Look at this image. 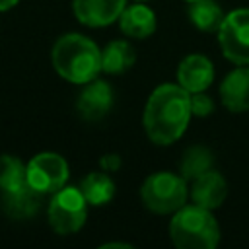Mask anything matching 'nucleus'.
Listing matches in <instances>:
<instances>
[{
    "label": "nucleus",
    "instance_id": "1",
    "mask_svg": "<svg viewBox=\"0 0 249 249\" xmlns=\"http://www.w3.org/2000/svg\"><path fill=\"white\" fill-rule=\"evenodd\" d=\"M191 115V93L179 84H163L152 91L142 123L152 142L167 146L185 132Z\"/></svg>",
    "mask_w": 249,
    "mask_h": 249
},
{
    "label": "nucleus",
    "instance_id": "17",
    "mask_svg": "<svg viewBox=\"0 0 249 249\" xmlns=\"http://www.w3.org/2000/svg\"><path fill=\"white\" fill-rule=\"evenodd\" d=\"M189 18L200 31H218L226 16L214 0H195L191 2Z\"/></svg>",
    "mask_w": 249,
    "mask_h": 249
},
{
    "label": "nucleus",
    "instance_id": "22",
    "mask_svg": "<svg viewBox=\"0 0 249 249\" xmlns=\"http://www.w3.org/2000/svg\"><path fill=\"white\" fill-rule=\"evenodd\" d=\"M16 4H18V0H0V12L10 10V8L16 6Z\"/></svg>",
    "mask_w": 249,
    "mask_h": 249
},
{
    "label": "nucleus",
    "instance_id": "3",
    "mask_svg": "<svg viewBox=\"0 0 249 249\" xmlns=\"http://www.w3.org/2000/svg\"><path fill=\"white\" fill-rule=\"evenodd\" d=\"M171 239L183 249H214L220 241V230L208 208L198 204L181 206L169 224Z\"/></svg>",
    "mask_w": 249,
    "mask_h": 249
},
{
    "label": "nucleus",
    "instance_id": "2",
    "mask_svg": "<svg viewBox=\"0 0 249 249\" xmlns=\"http://www.w3.org/2000/svg\"><path fill=\"white\" fill-rule=\"evenodd\" d=\"M54 70L72 84H88L101 70V53L95 43L78 33L62 35L51 53Z\"/></svg>",
    "mask_w": 249,
    "mask_h": 249
},
{
    "label": "nucleus",
    "instance_id": "12",
    "mask_svg": "<svg viewBox=\"0 0 249 249\" xmlns=\"http://www.w3.org/2000/svg\"><path fill=\"white\" fill-rule=\"evenodd\" d=\"M228 195V185H226V179L218 173V171H206L202 173L200 177H196L193 181V187H191V198L195 204L202 206V208H218L224 198Z\"/></svg>",
    "mask_w": 249,
    "mask_h": 249
},
{
    "label": "nucleus",
    "instance_id": "4",
    "mask_svg": "<svg viewBox=\"0 0 249 249\" xmlns=\"http://www.w3.org/2000/svg\"><path fill=\"white\" fill-rule=\"evenodd\" d=\"M142 202L148 210L158 214H169L179 210L187 198L185 177H179L169 171L152 173L140 189Z\"/></svg>",
    "mask_w": 249,
    "mask_h": 249
},
{
    "label": "nucleus",
    "instance_id": "8",
    "mask_svg": "<svg viewBox=\"0 0 249 249\" xmlns=\"http://www.w3.org/2000/svg\"><path fill=\"white\" fill-rule=\"evenodd\" d=\"M78 113L86 121L103 119L113 105V89L103 80H91L78 95Z\"/></svg>",
    "mask_w": 249,
    "mask_h": 249
},
{
    "label": "nucleus",
    "instance_id": "23",
    "mask_svg": "<svg viewBox=\"0 0 249 249\" xmlns=\"http://www.w3.org/2000/svg\"><path fill=\"white\" fill-rule=\"evenodd\" d=\"M103 247H130L128 243H105Z\"/></svg>",
    "mask_w": 249,
    "mask_h": 249
},
{
    "label": "nucleus",
    "instance_id": "15",
    "mask_svg": "<svg viewBox=\"0 0 249 249\" xmlns=\"http://www.w3.org/2000/svg\"><path fill=\"white\" fill-rule=\"evenodd\" d=\"M80 191L86 196L89 204H107L115 195V183L113 179L103 171H91L86 175L80 183Z\"/></svg>",
    "mask_w": 249,
    "mask_h": 249
},
{
    "label": "nucleus",
    "instance_id": "21",
    "mask_svg": "<svg viewBox=\"0 0 249 249\" xmlns=\"http://www.w3.org/2000/svg\"><path fill=\"white\" fill-rule=\"evenodd\" d=\"M99 163H101L103 171H117L121 167V158L117 154H107V156H103L99 160Z\"/></svg>",
    "mask_w": 249,
    "mask_h": 249
},
{
    "label": "nucleus",
    "instance_id": "9",
    "mask_svg": "<svg viewBox=\"0 0 249 249\" xmlns=\"http://www.w3.org/2000/svg\"><path fill=\"white\" fill-rule=\"evenodd\" d=\"M124 2L126 0H72V10L78 21L89 27H99L121 18Z\"/></svg>",
    "mask_w": 249,
    "mask_h": 249
},
{
    "label": "nucleus",
    "instance_id": "10",
    "mask_svg": "<svg viewBox=\"0 0 249 249\" xmlns=\"http://www.w3.org/2000/svg\"><path fill=\"white\" fill-rule=\"evenodd\" d=\"M214 78L212 62L202 54H189L179 62L177 68V80L179 86H183L189 93L204 91Z\"/></svg>",
    "mask_w": 249,
    "mask_h": 249
},
{
    "label": "nucleus",
    "instance_id": "6",
    "mask_svg": "<svg viewBox=\"0 0 249 249\" xmlns=\"http://www.w3.org/2000/svg\"><path fill=\"white\" fill-rule=\"evenodd\" d=\"M218 41L226 58L235 64H249V8L233 10L224 18Z\"/></svg>",
    "mask_w": 249,
    "mask_h": 249
},
{
    "label": "nucleus",
    "instance_id": "18",
    "mask_svg": "<svg viewBox=\"0 0 249 249\" xmlns=\"http://www.w3.org/2000/svg\"><path fill=\"white\" fill-rule=\"evenodd\" d=\"M214 163V156L208 148L204 146H191L181 160V175L185 181H195L202 173L210 171Z\"/></svg>",
    "mask_w": 249,
    "mask_h": 249
},
{
    "label": "nucleus",
    "instance_id": "24",
    "mask_svg": "<svg viewBox=\"0 0 249 249\" xmlns=\"http://www.w3.org/2000/svg\"><path fill=\"white\" fill-rule=\"evenodd\" d=\"M187 2H195V0H187Z\"/></svg>",
    "mask_w": 249,
    "mask_h": 249
},
{
    "label": "nucleus",
    "instance_id": "16",
    "mask_svg": "<svg viewBox=\"0 0 249 249\" xmlns=\"http://www.w3.org/2000/svg\"><path fill=\"white\" fill-rule=\"evenodd\" d=\"M134 49L126 41H111L101 53V70L109 74H121L134 64Z\"/></svg>",
    "mask_w": 249,
    "mask_h": 249
},
{
    "label": "nucleus",
    "instance_id": "5",
    "mask_svg": "<svg viewBox=\"0 0 249 249\" xmlns=\"http://www.w3.org/2000/svg\"><path fill=\"white\" fill-rule=\"evenodd\" d=\"M86 196L78 187H62L49 204V224L54 231L66 235L78 231L88 216Z\"/></svg>",
    "mask_w": 249,
    "mask_h": 249
},
{
    "label": "nucleus",
    "instance_id": "14",
    "mask_svg": "<svg viewBox=\"0 0 249 249\" xmlns=\"http://www.w3.org/2000/svg\"><path fill=\"white\" fill-rule=\"evenodd\" d=\"M121 31L134 39L150 37L156 29V16L154 12L144 4H134L130 8H124L119 18Z\"/></svg>",
    "mask_w": 249,
    "mask_h": 249
},
{
    "label": "nucleus",
    "instance_id": "19",
    "mask_svg": "<svg viewBox=\"0 0 249 249\" xmlns=\"http://www.w3.org/2000/svg\"><path fill=\"white\" fill-rule=\"evenodd\" d=\"M27 183V165L16 156H0V189L10 191Z\"/></svg>",
    "mask_w": 249,
    "mask_h": 249
},
{
    "label": "nucleus",
    "instance_id": "11",
    "mask_svg": "<svg viewBox=\"0 0 249 249\" xmlns=\"http://www.w3.org/2000/svg\"><path fill=\"white\" fill-rule=\"evenodd\" d=\"M41 195L29 183H23L16 189L2 191V208L14 220H27L37 214L41 208Z\"/></svg>",
    "mask_w": 249,
    "mask_h": 249
},
{
    "label": "nucleus",
    "instance_id": "13",
    "mask_svg": "<svg viewBox=\"0 0 249 249\" xmlns=\"http://www.w3.org/2000/svg\"><path fill=\"white\" fill-rule=\"evenodd\" d=\"M220 97L230 111H249V68L230 72L220 86Z\"/></svg>",
    "mask_w": 249,
    "mask_h": 249
},
{
    "label": "nucleus",
    "instance_id": "20",
    "mask_svg": "<svg viewBox=\"0 0 249 249\" xmlns=\"http://www.w3.org/2000/svg\"><path fill=\"white\" fill-rule=\"evenodd\" d=\"M191 111L195 115H198V117H206V115H210L214 111V103L206 93L196 91V93L191 95Z\"/></svg>",
    "mask_w": 249,
    "mask_h": 249
},
{
    "label": "nucleus",
    "instance_id": "7",
    "mask_svg": "<svg viewBox=\"0 0 249 249\" xmlns=\"http://www.w3.org/2000/svg\"><path fill=\"white\" fill-rule=\"evenodd\" d=\"M68 179V165L62 156L43 152L27 163V183L39 193H56Z\"/></svg>",
    "mask_w": 249,
    "mask_h": 249
}]
</instances>
